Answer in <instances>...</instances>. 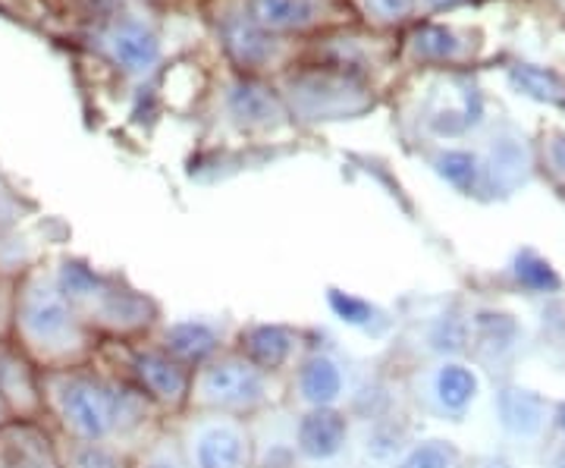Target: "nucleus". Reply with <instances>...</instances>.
Instances as JSON below:
<instances>
[{"label": "nucleus", "instance_id": "1", "mask_svg": "<svg viewBox=\"0 0 565 468\" xmlns=\"http://www.w3.org/2000/svg\"><path fill=\"white\" fill-rule=\"evenodd\" d=\"M44 418L66 440L107 444L126 453L151 440L163 418L139 390L129 387L102 359L41 374Z\"/></svg>", "mask_w": 565, "mask_h": 468}, {"label": "nucleus", "instance_id": "2", "mask_svg": "<svg viewBox=\"0 0 565 468\" xmlns=\"http://www.w3.org/2000/svg\"><path fill=\"white\" fill-rule=\"evenodd\" d=\"M7 340H13L41 371L85 365L102 349V340L85 327L79 311L66 299L57 270L51 265L29 267L13 280Z\"/></svg>", "mask_w": 565, "mask_h": 468}, {"label": "nucleus", "instance_id": "3", "mask_svg": "<svg viewBox=\"0 0 565 468\" xmlns=\"http://www.w3.org/2000/svg\"><path fill=\"white\" fill-rule=\"evenodd\" d=\"M66 299L79 311L85 327L102 343L145 340L161 325V308L151 296L126 286L110 274H102L85 262L63 258L54 265Z\"/></svg>", "mask_w": 565, "mask_h": 468}, {"label": "nucleus", "instance_id": "4", "mask_svg": "<svg viewBox=\"0 0 565 468\" xmlns=\"http://www.w3.org/2000/svg\"><path fill=\"white\" fill-rule=\"evenodd\" d=\"M280 377L267 374L243 352L226 349L207 365L192 371L189 412H217L233 418H255L277 403Z\"/></svg>", "mask_w": 565, "mask_h": 468}, {"label": "nucleus", "instance_id": "5", "mask_svg": "<svg viewBox=\"0 0 565 468\" xmlns=\"http://www.w3.org/2000/svg\"><path fill=\"white\" fill-rule=\"evenodd\" d=\"M102 355H110L107 368H114L129 387H136L158 408L161 415H182L189 412V390H192V371L170 359L161 347L145 340H120V343H102ZM98 359V355H95Z\"/></svg>", "mask_w": 565, "mask_h": 468}, {"label": "nucleus", "instance_id": "6", "mask_svg": "<svg viewBox=\"0 0 565 468\" xmlns=\"http://www.w3.org/2000/svg\"><path fill=\"white\" fill-rule=\"evenodd\" d=\"M182 459L189 468H252L255 437L245 418L217 412H185L177 430Z\"/></svg>", "mask_w": 565, "mask_h": 468}, {"label": "nucleus", "instance_id": "7", "mask_svg": "<svg viewBox=\"0 0 565 468\" xmlns=\"http://www.w3.org/2000/svg\"><path fill=\"white\" fill-rule=\"evenodd\" d=\"M349 365L327 349H308L289 377L292 403L302 412L340 408L349 396Z\"/></svg>", "mask_w": 565, "mask_h": 468}, {"label": "nucleus", "instance_id": "8", "mask_svg": "<svg viewBox=\"0 0 565 468\" xmlns=\"http://www.w3.org/2000/svg\"><path fill=\"white\" fill-rule=\"evenodd\" d=\"M233 330L223 321L207 318H185V321H161L151 330V343L161 347L170 359H177L189 371L207 365L221 352L233 349Z\"/></svg>", "mask_w": 565, "mask_h": 468}, {"label": "nucleus", "instance_id": "9", "mask_svg": "<svg viewBox=\"0 0 565 468\" xmlns=\"http://www.w3.org/2000/svg\"><path fill=\"white\" fill-rule=\"evenodd\" d=\"M233 349L243 352L248 362H255L267 374L286 377L296 371L311 347L305 340V330H296V327L248 325L233 337Z\"/></svg>", "mask_w": 565, "mask_h": 468}, {"label": "nucleus", "instance_id": "10", "mask_svg": "<svg viewBox=\"0 0 565 468\" xmlns=\"http://www.w3.org/2000/svg\"><path fill=\"white\" fill-rule=\"evenodd\" d=\"M0 468H63L61 437L47 418H13L0 428Z\"/></svg>", "mask_w": 565, "mask_h": 468}, {"label": "nucleus", "instance_id": "11", "mask_svg": "<svg viewBox=\"0 0 565 468\" xmlns=\"http://www.w3.org/2000/svg\"><path fill=\"white\" fill-rule=\"evenodd\" d=\"M41 371L13 340L0 337V396L13 418L35 422L44 418V390Z\"/></svg>", "mask_w": 565, "mask_h": 468}, {"label": "nucleus", "instance_id": "12", "mask_svg": "<svg viewBox=\"0 0 565 468\" xmlns=\"http://www.w3.org/2000/svg\"><path fill=\"white\" fill-rule=\"evenodd\" d=\"M292 104L308 117H333L362 110L364 95L349 79L337 76H305L292 82Z\"/></svg>", "mask_w": 565, "mask_h": 468}, {"label": "nucleus", "instance_id": "13", "mask_svg": "<svg viewBox=\"0 0 565 468\" xmlns=\"http://www.w3.org/2000/svg\"><path fill=\"white\" fill-rule=\"evenodd\" d=\"M333 13V0H248V20L264 32L308 29Z\"/></svg>", "mask_w": 565, "mask_h": 468}, {"label": "nucleus", "instance_id": "14", "mask_svg": "<svg viewBox=\"0 0 565 468\" xmlns=\"http://www.w3.org/2000/svg\"><path fill=\"white\" fill-rule=\"evenodd\" d=\"M104 51H107V57L117 63L120 70L132 73V76L148 73V70L158 63V57H161V44H158V39H154L145 25H136V22L114 25V29L104 35Z\"/></svg>", "mask_w": 565, "mask_h": 468}, {"label": "nucleus", "instance_id": "15", "mask_svg": "<svg viewBox=\"0 0 565 468\" xmlns=\"http://www.w3.org/2000/svg\"><path fill=\"white\" fill-rule=\"evenodd\" d=\"M430 403L444 415H462L465 408L478 400V374L462 362H444L434 368L430 381Z\"/></svg>", "mask_w": 565, "mask_h": 468}, {"label": "nucleus", "instance_id": "16", "mask_svg": "<svg viewBox=\"0 0 565 468\" xmlns=\"http://www.w3.org/2000/svg\"><path fill=\"white\" fill-rule=\"evenodd\" d=\"M345 415L340 408H321V412H302L299 425V449L311 459H330L345 444Z\"/></svg>", "mask_w": 565, "mask_h": 468}, {"label": "nucleus", "instance_id": "17", "mask_svg": "<svg viewBox=\"0 0 565 468\" xmlns=\"http://www.w3.org/2000/svg\"><path fill=\"white\" fill-rule=\"evenodd\" d=\"M230 110H233L236 120L243 123V126H252V129L274 126L282 117L280 102L267 88L255 85V82H243V85H236L230 92Z\"/></svg>", "mask_w": 565, "mask_h": 468}, {"label": "nucleus", "instance_id": "18", "mask_svg": "<svg viewBox=\"0 0 565 468\" xmlns=\"http://www.w3.org/2000/svg\"><path fill=\"white\" fill-rule=\"evenodd\" d=\"M226 47L245 66H264L277 57L274 39H267V32L252 20H236L226 25Z\"/></svg>", "mask_w": 565, "mask_h": 468}, {"label": "nucleus", "instance_id": "19", "mask_svg": "<svg viewBox=\"0 0 565 468\" xmlns=\"http://www.w3.org/2000/svg\"><path fill=\"white\" fill-rule=\"evenodd\" d=\"M61 462L63 468H132V453L107 444H79L61 437Z\"/></svg>", "mask_w": 565, "mask_h": 468}, {"label": "nucleus", "instance_id": "20", "mask_svg": "<svg viewBox=\"0 0 565 468\" xmlns=\"http://www.w3.org/2000/svg\"><path fill=\"white\" fill-rule=\"evenodd\" d=\"M509 76L515 82V88L525 92L527 98L565 107V79L559 73L544 70V66H534V63H519V66H512Z\"/></svg>", "mask_w": 565, "mask_h": 468}, {"label": "nucleus", "instance_id": "21", "mask_svg": "<svg viewBox=\"0 0 565 468\" xmlns=\"http://www.w3.org/2000/svg\"><path fill=\"white\" fill-rule=\"evenodd\" d=\"M132 468H189L182 459L177 434H154L132 453Z\"/></svg>", "mask_w": 565, "mask_h": 468}, {"label": "nucleus", "instance_id": "22", "mask_svg": "<svg viewBox=\"0 0 565 468\" xmlns=\"http://www.w3.org/2000/svg\"><path fill=\"white\" fill-rule=\"evenodd\" d=\"M412 51L424 61H456L462 44L444 25H424L412 39Z\"/></svg>", "mask_w": 565, "mask_h": 468}, {"label": "nucleus", "instance_id": "23", "mask_svg": "<svg viewBox=\"0 0 565 468\" xmlns=\"http://www.w3.org/2000/svg\"><path fill=\"white\" fill-rule=\"evenodd\" d=\"M440 173L452 185L459 189H471L478 180V158L475 155H465V151H449L440 158Z\"/></svg>", "mask_w": 565, "mask_h": 468}, {"label": "nucleus", "instance_id": "24", "mask_svg": "<svg viewBox=\"0 0 565 468\" xmlns=\"http://www.w3.org/2000/svg\"><path fill=\"white\" fill-rule=\"evenodd\" d=\"M519 280L527 286V289H537V292H546V289H556L559 286V277L553 274V267L546 265V262H541L537 255H522L519 258Z\"/></svg>", "mask_w": 565, "mask_h": 468}, {"label": "nucleus", "instance_id": "25", "mask_svg": "<svg viewBox=\"0 0 565 468\" xmlns=\"http://www.w3.org/2000/svg\"><path fill=\"white\" fill-rule=\"evenodd\" d=\"M364 10L381 22H396L405 20L415 7V0H362Z\"/></svg>", "mask_w": 565, "mask_h": 468}, {"label": "nucleus", "instance_id": "26", "mask_svg": "<svg viewBox=\"0 0 565 468\" xmlns=\"http://www.w3.org/2000/svg\"><path fill=\"white\" fill-rule=\"evenodd\" d=\"M456 462V453L444 444H430V447L418 449L415 456H412V462L408 468H452Z\"/></svg>", "mask_w": 565, "mask_h": 468}, {"label": "nucleus", "instance_id": "27", "mask_svg": "<svg viewBox=\"0 0 565 468\" xmlns=\"http://www.w3.org/2000/svg\"><path fill=\"white\" fill-rule=\"evenodd\" d=\"M22 221V204L13 199V195H7V192H0V243L10 236V230Z\"/></svg>", "mask_w": 565, "mask_h": 468}, {"label": "nucleus", "instance_id": "28", "mask_svg": "<svg viewBox=\"0 0 565 468\" xmlns=\"http://www.w3.org/2000/svg\"><path fill=\"white\" fill-rule=\"evenodd\" d=\"M10 311H13V280L0 274V337L10 330Z\"/></svg>", "mask_w": 565, "mask_h": 468}, {"label": "nucleus", "instance_id": "29", "mask_svg": "<svg viewBox=\"0 0 565 468\" xmlns=\"http://www.w3.org/2000/svg\"><path fill=\"white\" fill-rule=\"evenodd\" d=\"M546 161L553 167V173L565 177V132L550 136V142H546Z\"/></svg>", "mask_w": 565, "mask_h": 468}, {"label": "nucleus", "instance_id": "30", "mask_svg": "<svg viewBox=\"0 0 565 468\" xmlns=\"http://www.w3.org/2000/svg\"><path fill=\"white\" fill-rule=\"evenodd\" d=\"M7 422H13V415H10V408H7V403H3V396H0V428H3Z\"/></svg>", "mask_w": 565, "mask_h": 468}, {"label": "nucleus", "instance_id": "31", "mask_svg": "<svg viewBox=\"0 0 565 468\" xmlns=\"http://www.w3.org/2000/svg\"><path fill=\"white\" fill-rule=\"evenodd\" d=\"M434 7H452V3H462V0H430Z\"/></svg>", "mask_w": 565, "mask_h": 468}, {"label": "nucleus", "instance_id": "32", "mask_svg": "<svg viewBox=\"0 0 565 468\" xmlns=\"http://www.w3.org/2000/svg\"><path fill=\"white\" fill-rule=\"evenodd\" d=\"M559 425H563V430H565V406L559 408Z\"/></svg>", "mask_w": 565, "mask_h": 468}, {"label": "nucleus", "instance_id": "33", "mask_svg": "<svg viewBox=\"0 0 565 468\" xmlns=\"http://www.w3.org/2000/svg\"><path fill=\"white\" fill-rule=\"evenodd\" d=\"M559 468H565V453H563V456H559Z\"/></svg>", "mask_w": 565, "mask_h": 468}, {"label": "nucleus", "instance_id": "34", "mask_svg": "<svg viewBox=\"0 0 565 468\" xmlns=\"http://www.w3.org/2000/svg\"><path fill=\"white\" fill-rule=\"evenodd\" d=\"M252 468H255V466H252Z\"/></svg>", "mask_w": 565, "mask_h": 468}]
</instances>
